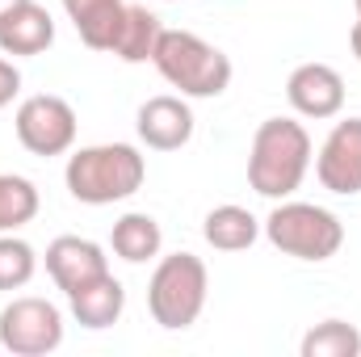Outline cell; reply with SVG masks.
Returning a JSON list of instances; mask_svg holds the SVG:
<instances>
[{"label": "cell", "instance_id": "5bb4252c", "mask_svg": "<svg viewBox=\"0 0 361 357\" xmlns=\"http://www.w3.org/2000/svg\"><path fill=\"white\" fill-rule=\"evenodd\" d=\"M63 13L89 51H114L126 17V0H63Z\"/></svg>", "mask_w": 361, "mask_h": 357}, {"label": "cell", "instance_id": "277c9868", "mask_svg": "<svg viewBox=\"0 0 361 357\" xmlns=\"http://www.w3.org/2000/svg\"><path fill=\"white\" fill-rule=\"evenodd\" d=\"M265 240H269L277 253L294 257V261H332L345 244V223L328 210V206H315V202H290L281 198L269 210V219L261 223Z\"/></svg>", "mask_w": 361, "mask_h": 357}, {"label": "cell", "instance_id": "8992f818", "mask_svg": "<svg viewBox=\"0 0 361 357\" xmlns=\"http://www.w3.org/2000/svg\"><path fill=\"white\" fill-rule=\"evenodd\" d=\"M63 345V311L51 298L25 294L0 311V349L13 357H47Z\"/></svg>", "mask_w": 361, "mask_h": 357}, {"label": "cell", "instance_id": "8fae6325", "mask_svg": "<svg viewBox=\"0 0 361 357\" xmlns=\"http://www.w3.org/2000/svg\"><path fill=\"white\" fill-rule=\"evenodd\" d=\"M109 269V257L97 240H85V236H59L47 244V273L51 282L68 294L76 286H85L89 277L105 273Z\"/></svg>", "mask_w": 361, "mask_h": 357}, {"label": "cell", "instance_id": "9c48e42d", "mask_svg": "<svg viewBox=\"0 0 361 357\" xmlns=\"http://www.w3.org/2000/svg\"><path fill=\"white\" fill-rule=\"evenodd\" d=\"M286 101L298 118H336L345 109V76L332 63H298L286 80Z\"/></svg>", "mask_w": 361, "mask_h": 357}, {"label": "cell", "instance_id": "ffe728a7", "mask_svg": "<svg viewBox=\"0 0 361 357\" xmlns=\"http://www.w3.org/2000/svg\"><path fill=\"white\" fill-rule=\"evenodd\" d=\"M34 273H38V253L21 236L4 231L0 236V290H21L30 286Z\"/></svg>", "mask_w": 361, "mask_h": 357}, {"label": "cell", "instance_id": "ba28073f", "mask_svg": "<svg viewBox=\"0 0 361 357\" xmlns=\"http://www.w3.org/2000/svg\"><path fill=\"white\" fill-rule=\"evenodd\" d=\"M315 177L328 193H361V118H341L315 152Z\"/></svg>", "mask_w": 361, "mask_h": 357}, {"label": "cell", "instance_id": "3957f363", "mask_svg": "<svg viewBox=\"0 0 361 357\" xmlns=\"http://www.w3.org/2000/svg\"><path fill=\"white\" fill-rule=\"evenodd\" d=\"M152 63L180 97H193V101H210L231 89V59L214 42L189 30H164Z\"/></svg>", "mask_w": 361, "mask_h": 357}, {"label": "cell", "instance_id": "ac0fdd59", "mask_svg": "<svg viewBox=\"0 0 361 357\" xmlns=\"http://www.w3.org/2000/svg\"><path fill=\"white\" fill-rule=\"evenodd\" d=\"M38 206L42 202H38V185L34 181L17 177V173H0V236L34 223Z\"/></svg>", "mask_w": 361, "mask_h": 357}, {"label": "cell", "instance_id": "52a82bcc", "mask_svg": "<svg viewBox=\"0 0 361 357\" xmlns=\"http://www.w3.org/2000/svg\"><path fill=\"white\" fill-rule=\"evenodd\" d=\"M13 131H17V143L30 156L51 160V156L72 152V143H76V109L55 92H34V97H25L17 105Z\"/></svg>", "mask_w": 361, "mask_h": 357}, {"label": "cell", "instance_id": "9a60e30c", "mask_svg": "<svg viewBox=\"0 0 361 357\" xmlns=\"http://www.w3.org/2000/svg\"><path fill=\"white\" fill-rule=\"evenodd\" d=\"M202 236L219 253H244V248H252L261 240V219L252 210L235 206V202H223L202 219Z\"/></svg>", "mask_w": 361, "mask_h": 357}, {"label": "cell", "instance_id": "7a4b0ae2", "mask_svg": "<svg viewBox=\"0 0 361 357\" xmlns=\"http://www.w3.org/2000/svg\"><path fill=\"white\" fill-rule=\"evenodd\" d=\"M68 193L85 206H114L143 189L147 160L135 143H92L68 156Z\"/></svg>", "mask_w": 361, "mask_h": 357}, {"label": "cell", "instance_id": "d6986e66", "mask_svg": "<svg viewBox=\"0 0 361 357\" xmlns=\"http://www.w3.org/2000/svg\"><path fill=\"white\" fill-rule=\"evenodd\" d=\"M298 353L302 357H357L361 353V332L353 324H345V320H324V324H315V328L302 337Z\"/></svg>", "mask_w": 361, "mask_h": 357}, {"label": "cell", "instance_id": "44dd1931", "mask_svg": "<svg viewBox=\"0 0 361 357\" xmlns=\"http://www.w3.org/2000/svg\"><path fill=\"white\" fill-rule=\"evenodd\" d=\"M17 92H21V72L13 68V59H0V109L13 105Z\"/></svg>", "mask_w": 361, "mask_h": 357}, {"label": "cell", "instance_id": "cb8c5ba5", "mask_svg": "<svg viewBox=\"0 0 361 357\" xmlns=\"http://www.w3.org/2000/svg\"><path fill=\"white\" fill-rule=\"evenodd\" d=\"M353 8H357V17H361V0H353Z\"/></svg>", "mask_w": 361, "mask_h": 357}, {"label": "cell", "instance_id": "603a6c76", "mask_svg": "<svg viewBox=\"0 0 361 357\" xmlns=\"http://www.w3.org/2000/svg\"><path fill=\"white\" fill-rule=\"evenodd\" d=\"M17 4H25V0H0V17H4V13H13Z\"/></svg>", "mask_w": 361, "mask_h": 357}, {"label": "cell", "instance_id": "7c38bea8", "mask_svg": "<svg viewBox=\"0 0 361 357\" xmlns=\"http://www.w3.org/2000/svg\"><path fill=\"white\" fill-rule=\"evenodd\" d=\"M68 307H72V320H76L80 328L101 332V328H114V324L122 320V311H126V290H122V282L105 269V273L89 277L85 286L68 290Z\"/></svg>", "mask_w": 361, "mask_h": 357}, {"label": "cell", "instance_id": "4fadbf2b", "mask_svg": "<svg viewBox=\"0 0 361 357\" xmlns=\"http://www.w3.org/2000/svg\"><path fill=\"white\" fill-rule=\"evenodd\" d=\"M51 42H55V17L38 0H25L0 17V51L4 55L30 59V55H42Z\"/></svg>", "mask_w": 361, "mask_h": 357}, {"label": "cell", "instance_id": "5b68a950", "mask_svg": "<svg viewBox=\"0 0 361 357\" xmlns=\"http://www.w3.org/2000/svg\"><path fill=\"white\" fill-rule=\"evenodd\" d=\"M206 290H210V273L202 265V257L193 253H169L160 257L147 282V311L160 328L185 332L197 324L202 307H206Z\"/></svg>", "mask_w": 361, "mask_h": 357}, {"label": "cell", "instance_id": "6da1fadb", "mask_svg": "<svg viewBox=\"0 0 361 357\" xmlns=\"http://www.w3.org/2000/svg\"><path fill=\"white\" fill-rule=\"evenodd\" d=\"M311 135L294 118H265L248 147V185L261 198H290L311 173Z\"/></svg>", "mask_w": 361, "mask_h": 357}, {"label": "cell", "instance_id": "30bf717a", "mask_svg": "<svg viewBox=\"0 0 361 357\" xmlns=\"http://www.w3.org/2000/svg\"><path fill=\"white\" fill-rule=\"evenodd\" d=\"M135 131H139L143 147H152V152H180L193 139V109L185 97H173V92L147 97L139 105Z\"/></svg>", "mask_w": 361, "mask_h": 357}, {"label": "cell", "instance_id": "2e32d148", "mask_svg": "<svg viewBox=\"0 0 361 357\" xmlns=\"http://www.w3.org/2000/svg\"><path fill=\"white\" fill-rule=\"evenodd\" d=\"M109 248H114V257H122L126 265H147V261L160 257V248H164V231H160V223H156L152 214L130 210V214H122V219L114 223V231H109Z\"/></svg>", "mask_w": 361, "mask_h": 357}, {"label": "cell", "instance_id": "e0dca14e", "mask_svg": "<svg viewBox=\"0 0 361 357\" xmlns=\"http://www.w3.org/2000/svg\"><path fill=\"white\" fill-rule=\"evenodd\" d=\"M164 25L152 8L143 4H126V17H122V30H118V42L109 55H118L122 63H152L156 55V42H160Z\"/></svg>", "mask_w": 361, "mask_h": 357}, {"label": "cell", "instance_id": "7402d4cb", "mask_svg": "<svg viewBox=\"0 0 361 357\" xmlns=\"http://www.w3.org/2000/svg\"><path fill=\"white\" fill-rule=\"evenodd\" d=\"M349 47H353V55L361 59V17H357V25L349 30Z\"/></svg>", "mask_w": 361, "mask_h": 357}]
</instances>
